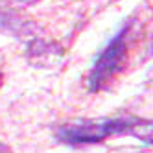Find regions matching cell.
I'll use <instances>...</instances> for the list:
<instances>
[{
    "instance_id": "cell-1",
    "label": "cell",
    "mask_w": 153,
    "mask_h": 153,
    "mask_svg": "<svg viewBox=\"0 0 153 153\" xmlns=\"http://www.w3.org/2000/svg\"><path fill=\"white\" fill-rule=\"evenodd\" d=\"M137 26H138L137 15H133L131 19L126 20L124 26L118 30V33L109 41V45L96 57L92 68H91V74L87 78L89 89L92 92L105 89L120 74V70L126 67L129 50L133 48V42L137 41V35H138Z\"/></svg>"
},
{
    "instance_id": "cell-2",
    "label": "cell",
    "mask_w": 153,
    "mask_h": 153,
    "mask_svg": "<svg viewBox=\"0 0 153 153\" xmlns=\"http://www.w3.org/2000/svg\"><path fill=\"white\" fill-rule=\"evenodd\" d=\"M135 118L118 116V118H91L81 122L65 124L56 131V137L67 144H92V142H103L105 138L127 133Z\"/></svg>"
},
{
    "instance_id": "cell-3",
    "label": "cell",
    "mask_w": 153,
    "mask_h": 153,
    "mask_svg": "<svg viewBox=\"0 0 153 153\" xmlns=\"http://www.w3.org/2000/svg\"><path fill=\"white\" fill-rule=\"evenodd\" d=\"M127 133H131L138 140L153 146V120H137L135 118V122L131 124Z\"/></svg>"
},
{
    "instance_id": "cell-4",
    "label": "cell",
    "mask_w": 153,
    "mask_h": 153,
    "mask_svg": "<svg viewBox=\"0 0 153 153\" xmlns=\"http://www.w3.org/2000/svg\"><path fill=\"white\" fill-rule=\"evenodd\" d=\"M7 2L17 4V6H30V4H35V2H39V0H7Z\"/></svg>"
},
{
    "instance_id": "cell-5",
    "label": "cell",
    "mask_w": 153,
    "mask_h": 153,
    "mask_svg": "<svg viewBox=\"0 0 153 153\" xmlns=\"http://www.w3.org/2000/svg\"><path fill=\"white\" fill-rule=\"evenodd\" d=\"M151 52H153V41H151Z\"/></svg>"
},
{
    "instance_id": "cell-6",
    "label": "cell",
    "mask_w": 153,
    "mask_h": 153,
    "mask_svg": "<svg viewBox=\"0 0 153 153\" xmlns=\"http://www.w3.org/2000/svg\"><path fill=\"white\" fill-rule=\"evenodd\" d=\"M0 83H2V74H0Z\"/></svg>"
}]
</instances>
